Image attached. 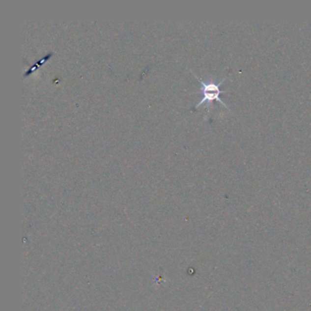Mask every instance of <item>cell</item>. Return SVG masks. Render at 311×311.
<instances>
[{"instance_id": "cell-1", "label": "cell", "mask_w": 311, "mask_h": 311, "mask_svg": "<svg viewBox=\"0 0 311 311\" xmlns=\"http://www.w3.org/2000/svg\"><path fill=\"white\" fill-rule=\"evenodd\" d=\"M193 74H194L195 77L198 80V82L201 83V85H202L201 91H202V94H203V99L200 101V102L197 103L195 108H198V107H200V106L203 105V104H207V106H208V105H211V104L213 103V102L216 101V102H219L221 105H223L224 107H226V108L227 109L229 112H230V110H229L228 107L226 106V104L220 99V94H221L222 92L223 93H224V92H226V90H223L222 91L221 89H220L221 85H222L223 83H225V81L226 80V77L224 78L220 83H214V82H209V81H208V82H203V80L200 79L199 77H197V75H196V73L193 72Z\"/></svg>"}]
</instances>
